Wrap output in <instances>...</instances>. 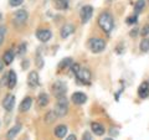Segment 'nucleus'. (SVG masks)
<instances>
[{"label": "nucleus", "mask_w": 149, "mask_h": 140, "mask_svg": "<svg viewBox=\"0 0 149 140\" xmlns=\"http://www.w3.org/2000/svg\"><path fill=\"white\" fill-rule=\"evenodd\" d=\"M73 32H74V26L71 25V24H67V25L62 26V29H61V37H62V39H66V37H68L70 35H72Z\"/></svg>", "instance_id": "4468645a"}, {"label": "nucleus", "mask_w": 149, "mask_h": 140, "mask_svg": "<svg viewBox=\"0 0 149 140\" xmlns=\"http://www.w3.org/2000/svg\"><path fill=\"white\" fill-rule=\"evenodd\" d=\"M27 17H29V14H27V11L24 10V9H20V10H17L15 12V21L17 24H25Z\"/></svg>", "instance_id": "9b49d317"}, {"label": "nucleus", "mask_w": 149, "mask_h": 140, "mask_svg": "<svg viewBox=\"0 0 149 140\" xmlns=\"http://www.w3.org/2000/svg\"><path fill=\"white\" fill-rule=\"evenodd\" d=\"M88 47H90L92 52L100 53L106 49V41L100 39V37H93V39L88 41Z\"/></svg>", "instance_id": "7ed1b4c3"}, {"label": "nucleus", "mask_w": 149, "mask_h": 140, "mask_svg": "<svg viewBox=\"0 0 149 140\" xmlns=\"http://www.w3.org/2000/svg\"><path fill=\"white\" fill-rule=\"evenodd\" d=\"M81 67H80V64H78V63H72V66H71V71L74 73V74H76L77 72H78V69H80Z\"/></svg>", "instance_id": "7c9ffc66"}, {"label": "nucleus", "mask_w": 149, "mask_h": 140, "mask_svg": "<svg viewBox=\"0 0 149 140\" xmlns=\"http://www.w3.org/2000/svg\"><path fill=\"white\" fill-rule=\"evenodd\" d=\"M139 47H141V50L143 51V52H147V51H149V40L148 39H143L141 41Z\"/></svg>", "instance_id": "393cba45"}, {"label": "nucleus", "mask_w": 149, "mask_h": 140, "mask_svg": "<svg viewBox=\"0 0 149 140\" xmlns=\"http://www.w3.org/2000/svg\"><path fill=\"white\" fill-rule=\"evenodd\" d=\"M82 140H92L91 134L88 132H85V133H83V135H82Z\"/></svg>", "instance_id": "473e14b6"}, {"label": "nucleus", "mask_w": 149, "mask_h": 140, "mask_svg": "<svg viewBox=\"0 0 149 140\" xmlns=\"http://www.w3.org/2000/svg\"><path fill=\"white\" fill-rule=\"evenodd\" d=\"M71 99L74 104H83V103H86V100H87V97L85 93H82V92H74L72 97H71Z\"/></svg>", "instance_id": "9d476101"}, {"label": "nucleus", "mask_w": 149, "mask_h": 140, "mask_svg": "<svg viewBox=\"0 0 149 140\" xmlns=\"http://www.w3.org/2000/svg\"><path fill=\"white\" fill-rule=\"evenodd\" d=\"M54 112L57 116H65L68 113V102L66 99V97H61V98H57V103H56Z\"/></svg>", "instance_id": "f03ea898"}, {"label": "nucleus", "mask_w": 149, "mask_h": 140, "mask_svg": "<svg viewBox=\"0 0 149 140\" xmlns=\"http://www.w3.org/2000/svg\"><path fill=\"white\" fill-rule=\"evenodd\" d=\"M70 66H72V60L70 58V57H67V58H63L62 61L58 63V69H60V71H62V69H66V68H68Z\"/></svg>", "instance_id": "412c9836"}, {"label": "nucleus", "mask_w": 149, "mask_h": 140, "mask_svg": "<svg viewBox=\"0 0 149 140\" xmlns=\"http://www.w3.org/2000/svg\"><path fill=\"white\" fill-rule=\"evenodd\" d=\"M54 4L57 10H66L68 8V0H54Z\"/></svg>", "instance_id": "aec40b11"}, {"label": "nucleus", "mask_w": 149, "mask_h": 140, "mask_svg": "<svg viewBox=\"0 0 149 140\" xmlns=\"http://www.w3.org/2000/svg\"><path fill=\"white\" fill-rule=\"evenodd\" d=\"M144 6H146V0H137L136 4H134V10H136V15L143 10Z\"/></svg>", "instance_id": "b1692460"}, {"label": "nucleus", "mask_w": 149, "mask_h": 140, "mask_svg": "<svg viewBox=\"0 0 149 140\" xmlns=\"http://www.w3.org/2000/svg\"><path fill=\"white\" fill-rule=\"evenodd\" d=\"M138 96L142 99H146L147 97H149V83L148 82H143L138 88Z\"/></svg>", "instance_id": "f8f14e48"}, {"label": "nucleus", "mask_w": 149, "mask_h": 140, "mask_svg": "<svg viewBox=\"0 0 149 140\" xmlns=\"http://www.w3.org/2000/svg\"><path fill=\"white\" fill-rule=\"evenodd\" d=\"M39 83H40L39 74H37V72H35V71H31L29 73V76H27V85H29L30 88H35V87L39 86Z\"/></svg>", "instance_id": "1a4fd4ad"}, {"label": "nucleus", "mask_w": 149, "mask_h": 140, "mask_svg": "<svg viewBox=\"0 0 149 140\" xmlns=\"http://www.w3.org/2000/svg\"><path fill=\"white\" fill-rule=\"evenodd\" d=\"M141 34H142L143 36H147V35L149 34V24H148V25H146V26L143 27L142 31H141Z\"/></svg>", "instance_id": "2f4dec72"}, {"label": "nucleus", "mask_w": 149, "mask_h": 140, "mask_svg": "<svg viewBox=\"0 0 149 140\" xmlns=\"http://www.w3.org/2000/svg\"><path fill=\"white\" fill-rule=\"evenodd\" d=\"M3 68H4V61H1V60H0V72L3 71Z\"/></svg>", "instance_id": "c9c22d12"}, {"label": "nucleus", "mask_w": 149, "mask_h": 140, "mask_svg": "<svg viewBox=\"0 0 149 140\" xmlns=\"http://www.w3.org/2000/svg\"><path fill=\"white\" fill-rule=\"evenodd\" d=\"M37 104L40 107H46L49 104V94H46V93H40L39 97H37Z\"/></svg>", "instance_id": "6ab92c4d"}, {"label": "nucleus", "mask_w": 149, "mask_h": 140, "mask_svg": "<svg viewBox=\"0 0 149 140\" xmlns=\"http://www.w3.org/2000/svg\"><path fill=\"white\" fill-rule=\"evenodd\" d=\"M51 89H52V93L56 98H61V97H65L66 94V85H65L63 82L61 81H56L52 87H51Z\"/></svg>", "instance_id": "20e7f679"}, {"label": "nucleus", "mask_w": 149, "mask_h": 140, "mask_svg": "<svg viewBox=\"0 0 149 140\" xmlns=\"http://www.w3.org/2000/svg\"><path fill=\"white\" fill-rule=\"evenodd\" d=\"M25 52H26V45H25V44H21V45L17 47L16 55H17V56H21V55H24Z\"/></svg>", "instance_id": "bb28decb"}, {"label": "nucleus", "mask_w": 149, "mask_h": 140, "mask_svg": "<svg viewBox=\"0 0 149 140\" xmlns=\"http://www.w3.org/2000/svg\"><path fill=\"white\" fill-rule=\"evenodd\" d=\"M13 60H14V52H13L11 50L6 51V52L4 53V56H3V61H4V63H5V64H10V63L13 62Z\"/></svg>", "instance_id": "4be33fe9"}, {"label": "nucleus", "mask_w": 149, "mask_h": 140, "mask_svg": "<svg viewBox=\"0 0 149 140\" xmlns=\"http://www.w3.org/2000/svg\"><path fill=\"white\" fill-rule=\"evenodd\" d=\"M1 19H3V16H1V14H0V20H1Z\"/></svg>", "instance_id": "4c0bfd02"}, {"label": "nucleus", "mask_w": 149, "mask_h": 140, "mask_svg": "<svg viewBox=\"0 0 149 140\" xmlns=\"http://www.w3.org/2000/svg\"><path fill=\"white\" fill-rule=\"evenodd\" d=\"M74 76H76L78 81H80L81 83H83V85H88V83L91 82V77H92L88 68H80L78 72L74 74Z\"/></svg>", "instance_id": "39448f33"}, {"label": "nucleus", "mask_w": 149, "mask_h": 140, "mask_svg": "<svg viewBox=\"0 0 149 140\" xmlns=\"http://www.w3.org/2000/svg\"><path fill=\"white\" fill-rule=\"evenodd\" d=\"M14 105H15V96L6 94L5 98L3 99V107H4V109L8 110V112H10L14 108Z\"/></svg>", "instance_id": "0eeeda50"}, {"label": "nucleus", "mask_w": 149, "mask_h": 140, "mask_svg": "<svg viewBox=\"0 0 149 140\" xmlns=\"http://www.w3.org/2000/svg\"><path fill=\"white\" fill-rule=\"evenodd\" d=\"M67 134V127L66 125H57V127L55 128V135L57 138H65V135Z\"/></svg>", "instance_id": "f3484780"}, {"label": "nucleus", "mask_w": 149, "mask_h": 140, "mask_svg": "<svg viewBox=\"0 0 149 140\" xmlns=\"http://www.w3.org/2000/svg\"><path fill=\"white\" fill-rule=\"evenodd\" d=\"M22 1H24V0H9V4H10L11 6H19L22 4Z\"/></svg>", "instance_id": "c756f323"}, {"label": "nucleus", "mask_w": 149, "mask_h": 140, "mask_svg": "<svg viewBox=\"0 0 149 140\" xmlns=\"http://www.w3.org/2000/svg\"><path fill=\"white\" fill-rule=\"evenodd\" d=\"M36 37L41 42H47L51 39V31L47 29H39L36 31Z\"/></svg>", "instance_id": "6e6552de"}, {"label": "nucleus", "mask_w": 149, "mask_h": 140, "mask_svg": "<svg viewBox=\"0 0 149 140\" xmlns=\"http://www.w3.org/2000/svg\"><path fill=\"white\" fill-rule=\"evenodd\" d=\"M92 14H93V8L91 5H86L81 9L80 11V17H81V21L83 24L90 21V19L92 17Z\"/></svg>", "instance_id": "423d86ee"}, {"label": "nucleus", "mask_w": 149, "mask_h": 140, "mask_svg": "<svg viewBox=\"0 0 149 140\" xmlns=\"http://www.w3.org/2000/svg\"><path fill=\"white\" fill-rule=\"evenodd\" d=\"M91 129H92V132L95 133V135H98V137H101V135L104 134V128L102 127L100 123L93 122V123L91 124Z\"/></svg>", "instance_id": "dca6fc26"}, {"label": "nucleus", "mask_w": 149, "mask_h": 140, "mask_svg": "<svg viewBox=\"0 0 149 140\" xmlns=\"http://www.w3.org/2000/svg\"><path fill=\"white\" fill-rule=\"evenodd\" d=\"M98 25L102 30H103V32H106V34H109V32L113 30L114 27V21H113V16L111 15L109 12H102L101 15L98 16Z\"/></svg>", "instance_id": "f257e3e1"}, {"label": "nucleus", "mask_w": 149, "mask_h": 140, "mask_svg": "<svg viewBox=\"0 0 149 140\" xmlns=\"http://www.w3.org/2000/svg\"><path fill=\"white\" fill-rule=\"evenodd\" d=\"M20 129H21V125H20V124L14 125L11 129H9V132H8V134H6V139H8V140H14L16 135L19 134V132H20Z\"/></svg>", "instance_id": "2eb2a0df"}, {"label": "nucleus", "mask_w": 149, "mask_h": 140, "mask_svg": "<svg viewBox=\"0 0 149 140\" xmlns=\"http://www.w3.org/2000/svg\"><path fill=\"white\" fill-rule=\"evenodd\" d=\"M56 118H58L57 114H56L54 110H51V112H49V113L45 115V122L47 123V124H51L52 122H55Z\"/></svg>", "instance_id": "5701e85b"}, {"label": "nucleus", "mask_w": 149, "mask_h": 140, "mask_svg": "<svg viewBox=\"0 0 149 140\" xmlns=\"http://www.w3.org/2000/svg\"><path fill=\"white\" fill-rule=\"evenodd\" d=\"M104 140H113V139H111V138H107V139H104Z\"/></svg>", "instance_id": "e433bc0d"}, {"label": "nucleus", "mask_w": 149, "mask_h": 140, "mask_svg": "<svg viewBox=\"0 0 149 140\" xmlns=\"http://www.w3.org/2000/svg\"><path fill=\"white\" fill-rule=\"evenodd\" d=\"M137 34H138V31H137V29H134L133 31H130V34H129V35H130V36H132V37H133V36H137Z\"/></svg>", "instance_id": "72a5a7b5"}, {"label": "nucleus", "mask_w": 149, "mask_h": 140, "mask_svg": "<svg viewBox=\"0 0 149 140\" xmlns=\"http://www.w3.org/2000/svg\"><path fill=\"white\" fill-rule=\"evenodd\" d=\"M36 63H37V67H39V68H42V66H44V60H42V57H41L40 53L37 55V57H36Z\"/></svg>", "instance_id": "c85d7f7f"}, {"label": "nucleus", "mask_w": 149, "mask_h": 140, "mask_svg": "<svg viewBox=\"0 0 149 140\" xmlns=\"http://www.w3.org/2000/svg\"><path fill=\"white\" fill-rule=\"evenodd\" d=\"M137 21H138V16L137 15H132V16H129L127 19V24H129V25L137 24Z\"/></svg>", "instance_id": "cd10ccee"}, {"label": "nucleus", "mask_w": 149, "mask_h": 140, "mask_svg": "<svg viewBox=\"0 0 149 140\" xmlns=\"http://www.w3.org/2000/svg\"><path fill=\"white\" fill-rule=\"evenodd\" d=\"M5 34H6V27L5 26H0V46L3 45L4 39H5Z\"/></svg>", "instance_id": "a878e982"}, {"label": "nucleus", "mask_w": 149, "mask_h": 140, "mask_svg": "<svg viewBox=\"0 0 149 140\" xmlns=\"http://www.w3.org/2000/svg\"><path fill=\"white\" fill-rule=\"evenodd\" d=\"M15 85H16V73L14 71H10L8 73V87L13 89Z\"/></svg>", "instance_id": "a211bd4d"}, {"label": "nucleus", "mask_w": 149, "mask_h": 140, "mask_svg": "<svg viewBox=\"0 0 149 140\" xmlns=\"http://www.w3.org/2000/svg\"><path fill=\"white\" fill-rule=\"evenodd\" d=\"M31 104H32V98H31V97H26L25 99L20 103L19 110H20L21 113H24V112H27V110L31 108Z\"/></svg>", "instance_id": "ddd939ff"}, {"label": "nucleus", "mask_w": 149, "mask_h": 140, "mask_svg": "<svg viewBox=\"0 0 149 140\" xmlns=\"http://www.w3.org/2000/svg\"><path fill=\"white\" fill-rule=\"evenodd\" d=\"M66 140H77V139H76V137H74V135L72 134V135H68V137L66 138Z\"/></svg>", "instance_id": "f704fd0d"}]
</instances>
